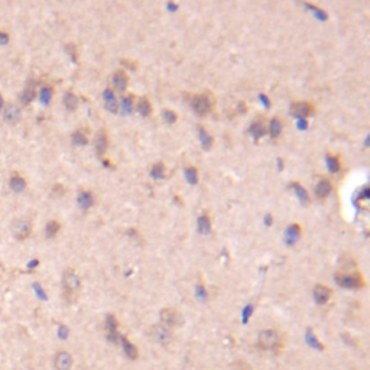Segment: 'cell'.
Listing matches in <instances>:
<instances>
[{"mask_svg": "<svg viewBox=\"0 0 370 370\" xmlns=\"http://www.w3.org/2000/svg\"><path fill=\"white\" fill-rule=\"evenodd\" d=\"M80 291H81V279H80L78 273L72 268H67L62 273L64 300L68 304H74L80 297Z\"/></svg>", "mask_w": 370, "mask_h": 370, "instance_id": "cell-1", "label": "cell"}, {"mask_svg": "<svg viewBox=\"0 0 370 370\" xmlns=\"http://www.w3.org/2000/svg\"><path fill=\"white\" fill-rule=\"evenodd\" d=\"M282 344V340H281V336L276 330L273 328H266V330H262L259 333V337H257V346L260 350L263 352H272V353H278L279 352V347Z\"/></svg>", "mask_w": 370, "mask_h": 370, "instance_id": "cell-2", "label": "cell"}, {"mask_svg": "<svg viewBox=\"0 0 370 370\" xmlns=\"http://www.w3.org/2000/svg\"><path fill=\"white\" fill-rule=\"evenodd\" d=\"M336 282L341 288H349V289H360L366 285L362 273L359 272H352V270H341L337 272L334 276Z\"/></svg>", "mask_w": 370, "mask_h": 370, "instance_id": "cell-3", "label": "cell"}, {"mask_svg": "<svg viewBox=\"0 0 370 370\" xmlns=\"http://www.w3.org/2000/svg\"><path fill=\"white\" fill-rule=\"evenodd\" d=\"M10 232L17 240H26L32 235V221L29 219H16L10 224Z\"/></svg>", "mask_w": 370, "mask_h": 370, "instance_id": "cell-4", "label": "cell"}, {"mask_svg": "<svg viewBox=\"0 0 370 370\" xmlns=\"http://www.w3.org/2000/svg\"><path fill=\"white\" fill-rule=\"evenodd\" d=\"M213 104H214V100H213L211 94H208V93L197 94L191 100V106H192L194 112L198 115H207L213 109Z\"/></svg>", "mask_w": 370, "mask_h": 370, "instance_id": "cell-5", "label": "cell"}, {"mask_svg": "<svg viewBox=\"0 0 370 370\" xmlns=\"http://www.w3.org/2000/svg\"><path fill=\"white\" fill-rule=\"evenodd\" d=\"M149 334L153 341H156L161 346H168L172 341V331L164 324H155L149 330Z\"/></svg>", "mask_w": 370, "mask_h": 370, "instance_id": "cell-6", "label": "cell"}, {"mask_svg": "<svg viewBox=\"0 0 370 370\" xmlns=\"http://www.w3.org/2000/svg\"><path fill=\"white\" fill-rule=\"evenodd\" d=\"M184 322L183 314L175 309V308H164L161 311V324L167 325L168 328H174V327H181Z\"/></svg>", "mask_w": 370, "mask_h": 370, "instance_id": "cell-7", "label": "cell"}, {"mask_svg": "<svg viewBox=\"0 0 370 370\" xmlns=\"http://www.w3.org/2000/svg\"><path fill=\"white\" fill-rule=\"evenodd\" d=\"M20 107L17 106L16 103L13 101H7L4 103V107H3V120L7 123V124H16L17 122L20 120Z\"/></svg>", "mask_w": 370, "mask_h": 370, "instance_id": "cell-8", "label": "cell"}, {"mask_svg": "<svg viewBox=\"0 0 370 370\" xmlns=\"http://www.w3.org/2000/svg\"><path fill=\"white\" fill-rule=\"evenodd\" d=\"M312 106L307 101H297L291 106V115L298 120H305L309 115H312Z\"/></svg>", "mask_w": 370, "mask_h": 370, "instance_id": "cell-9", "label": "cell"}, {"mask_svg": "<svg viewBox=\"0 0 370 370\" xmlns=\"http://www.w3.org/2000/svg\"><path fill=\"white\" fill-rule=\"evenodd\" d=\"M72 356L65 352V350H60L54 356V368L55 370H69L72 368Z\"/></svg>", "mask_w": 370, "mask_h": 370, "instance_id": "cell-10", "label": "cell"}, {"mask_svg": "<svg viewBox=\"0 0 370 370\" xmlns=\"http://www.w3.org/2000/svg\"><path fill=\"white\" fill-rule=\"evenodd\" d=\"M331 295H333V292L328 286L321 285V284L314 286V300L318 305H325L331 300Z\"/></svg>", "mask_w": 370, "mask_h": 370, "instance_id": "cell-11", "label": "cell"}, {"mask_svg": "<svg viewBox=\"0 0 370 370\" xmlns=\"http://www.w3.org/2000/svg\"><path fill=\"white\" fill-rule=\"evenodd\" d=\"M26 185H28L26 184V180L20 174H17V172H12L10 174V177H9V188L13 192H16V194L23 192L26 189Z\"/></svg>", "mask_w": 370, "mask_h": 370, "instance_id": "cell-12", "label": "cell"}, {"mask_svg": "<svg viewBox=\"0 0 370 370\" xmlns=\"http://www.w3.org/2000/svg\"><path fill=\"white\" fill-rule=\"evenodd\" d=\"M301 233H303V230H301V227H300L298 224H291L285 232L286 243H288L289 246L295 245V243L301 239Z\"/></svg>", "mask_w": 370, "mask_h": 370, "instance_id": "cell-13", "label": "cell"}, {"mask_svg": "<svg viewBox=\"0 0 370 370\" xmlns=\"http://www.w3.org/2000/svg\"><path fill=\"white\" fill-rule=\"evenodd\" d=\"M103 99H104V104H106V109L112 113H118L119 110V103L116 96L113 94V91L110 88H106L104 93H103Z\"/></svg>", "mask_w": 370, "mask_h": 370, "instance_id": "cell-14", "label": "cell"}, {"mask_svg": "<svg viewBox=\"0 0 370 370\" xmlns=\"http://www.w3.org/2000/svg\"><path fill=\"white\" fill-rule=\"evenodd\" d=\"M112 81H113V85L118 91H123L127 87L129 78H127V74L124 71H116L112 77Z\"/></svg>", "mask_w": 370, "mask_h": 370, "instance_id": "cell-15", "label": "cell"}, {"mask_svg": "<svg viewBox=\"0 0 370 370\" xmlns=\"http://www.w3.org/2000/svg\"><path fill=\"white\" fill-rule=\"evenodd\" d=\"M94 146H96V151H97V155L100 156L103 153H106L107 148H109V140H107V133L104 130H100L97 136H96V142H94Z\"/></svg>", "mask_w": 370, "mask_h": 370, "instance_id": "cell-16", "label": "cell"}, {"mask_svg": "<svg viewBox=\"0 0 370 370\" xmlns=\"http://www.w3.org/2000/svg\"><path fill=\"white\" fill-rule=\"evenodd\" d=\"M77 200H78L80 208L84 210V211H87L88 208H91V205L94 204V197H93V194L90 191H80Z\"/></svg>", "mask_w": 370, "mask_h": 370, "instance_id": "cell-17", "label": "cell"}, {"mask_svg": "<svg viewBox=\"0 0 370 370\" xmlns=\"http://www.w3.org/2000/svg\"><path fill=\"white\" fill-rule=\"evenodd\" d=\"M35 99H36V90H35V87H31V85H28V87L19 94V101H20L22 106H28V104L32 103Z\"/></svg>", "mask_w": 370, "mask_h": 370, "instance_id": "cell-18", "label": "cell"}, {"mask_svg": "<svg viewBox=\"0 0 370 370\" xmlns=\"http://www.w3.org/2000/svg\"><path fill=\"white\" fill-rule=\"evenodd\" d=\"M250 135L253 136V139L254 140H257V139H260L262 136H265L268 133V127L265 126V123L262 122V120H259V122H254L252 126H250Z\"/></svg>", "mask_w": 370, "mask_h": 370, "instance_id": "cell-19", "label": "cell"}, {"mask_svg": "<svg viewBox=\"0 0 370 370\" xmlns=\"http://www.w3.org/2000/svg\"><path fill=\"white\" fill-rule=\"evenodd\" d=\"M331 189H333V186H331V183L328 180H321L315 186V195L318 198H325L331 192Z\"/></svg>", "mask_w": 370, "mask_h": 370, "instance_id": "cell-20", "label": "cell"}, {"mask_svg": "<svg viewBox=\"0 0 370 370\" xmlns=\"http://www.w3.org/2000/svg\"><path fill=\"white\" fill-rule=\"evenodd\" d=\"M71 140H72V143L77 145V146H85V145L88 143V135H87L85 130L78 129V130H75V132L72 133Z\"/></svg>", "mask_w": 370, "mask_h": 370, "instance_id": "cell-21", "label": "cell"}, {"mask_svg": "<svg viewBox=\"0 0 370 370\" xmlns=\"http://www.w3.org/2000/svg\"><path fill=\"white\" fill-rule=\"evenodd\" d=\"M61 230V224L57 220H50L45 226V236L47 239H54L55 236L60 233Z\"/></svg>", "mask_w": 370, "mask_h": 370, "instance_id": "cell-22", "label": "cell"}, {"mask_svg": "<svg viewBox=\"0 0 370 370\" xmlns=\"http://www.w3.org/2000/svg\"><path fill=\"white\" fill-rule=\"evenodd\" d=\"M54 97V88L51 85H42L41 91H39V100L44 106H48Z\"/></svg>", "mask_w": 370, "mask_h": 370, "instance_id": "cell-23", "label": "cell"}, {"mask_svg": "<svg viewBox=\"0 0 370 370\" xmlns=\"http://www.w3.org/2000/svg\"><path fill=\"white\" fill-rule=\"evenodd\" d=\"M64 106H65V109L69 110V112H72V110H75L77 109V106H78V97L74 94V93H71V91H67L65 94H64Z\"/></svg>", "mask_w": 370, "mask_h": 370, "instance_id": "cell-24", "label": "cell"}, {"mask_svg": "<svg viewBox=\"0 0 370 370\" xmlns=\"http://www.w3.org/2000/svg\"><path fill=\"white\" fill-rule=\"evenodd\" d=\"M198 136H200V142L202 145L204 151H210V148L213 146V136L207 133L202 127H198Z\"/></svg>", "mask_w": 370, "mask_h": 370, "instance_id": "cell-25", "label": "cell"}, {"mask_svg": "<svg viewBox=\"0 0 370 370\" xmlns=\"http://www.w3.org/2000/svg\"><path fill=\"white\" fill-rule=\"evenodd\" d=\"M198 232L201 235H208L211 232V221H210V217L207 214H202L201 217L198 219Z\"/></svg>", "mask_w": 370, "mask_h": 370, "instance_id": "cell-26", "label": "cell"}, {"mask_svg": "<svg viewBox=\"0 0 370 370\" xmlns=\"http://www.w3.org/2000/svg\"><path fill=\"white\" fill-rule=\"evenodd\" d=\"M122 343H123V347H124V352H126V354L130 357V359H136L137 357V354H139V352H137V349H136V346H133L126 337H122Z\"/></svg>", "mask_w": 370, "mask_h": 370, "instance_id": "cell-27", "label": "cell"}, {"mask_svg": "<svg viewBox=\"0 0 370 370\" xmlns=\"http://www.w3.org/2000/svg\"><path fill=\"white\" fill-rule=\"evenodd\" d=\"M292 188H294L297 197L300 198V201L303 202V204H308V202H309V197H308V192L305 191V188H303L298 183H294V184H292Z\"/></svg>", "mask_w": 370, "mask_h": 370, "instance_id": "cell-28", "label": "cell"}, {"mask_svg": "<svg viewBox=\"0 0 370 370\" xmlns=\"http://www.w3.org/2000/svg\"><path fill=\"white\" fill-rule=\"evenodd\" d=\"M268 130H269V133L272 137H278V136L281 135V132H282V123H281V120L276 118L272 119Z\"/></svg>", "mask_w": 370, "mask_h": 370, "instance_id": "cell-29", "label": "cell"}, {"mask_svg": "<svg viewBox=\"0 0 370 370\" xmlns=\"http://www.w3.org/2000/svg\"><path fill=\"white\" fill-rule=\"evenodd\" d=\"M137 112L142 115V116H149L152 112V106L151 103L148 99H142V100L139 101V106H137Z\"/></svg>", "mask_w": 370, "mask_h": 370, "instance_id": "cell-30", "label": "cell"}, {"mask_svg": "<svg viewBox=\"0 0 370 370\" xmlns=\"http://www.w3.org/2000/svg\"><path fill=\"white\" fill-rule=\"evenodd\" d=\"M185 178H186V181L191 185L197 184L198 183V172H197V169L192 168V167L185 169Z\"/></svg>", "mask_w": 370, "mask_h": 370, "instance_id": "cell-31", "label": "cell"}, {"mask_svg": "<svg viewBox=\"0 0 370 370\" xmlns=\"http://www.w3.org/2000/svg\"><path fill=\"white\" fill-rule=\"evenodd\" d=\"M151 174L153 178H156V180H162V178L165 177V167H164V164H162V162L155 164V165H153V168H152Z\"/></svg>", "mask_w": 370, "mask_h": 370, "instance_id": "cell-32", "label": "cell"}, {"mask_svg": "<svg viewBox=\"0 0 370 370\" xmlns=\"http://www.w3.org/2000/svg\"><path fill=\"white\" fill-rule=\"evenodd\" d=\"M327 165H328V169L331 172H338L341 165H340V161L337 156H331V155H327Z\"/></svg>", "mask_w": 370, "mask_h": 370, "instance_id": "cell-33", "label": "cell"}, {"mask_svg": "<svg viewBox=\"0 0 370 370\" xmlns=\"http://www.w3.org/2000/svg\"><path fill=\"white\" fill-rule=\"evenodd\" d=\"M132 103H133V97L132 96H127L122 100V106L124 109V113H130L132 112Z\"/></svg>", "mask_w": 370, "mask_h": 370, "instance_id": "cell-34", "label": "cell"}, {"mask_svg": "<svg viewBox=\"0 0 370 370\" xmlns=\"http://www.w3.org/2000/svg\"><path fill=\"white\" fill-rule=\"evenodd\" d=\"M65 50H67V52L69 54V57L72 58V61L75 62V61H77V48H75V45H74V44H68Z\"/></svg>", "mask_w": 370, "mask_h": 370, "instance_id": "cell-35", "label": "cell"}, {"mask_svg": "<svg viewBox=\"0 0 370 370\" xmlns=\"http://www.w3.org/2000/svg\"><path fill=\"white\" fill-rule=\"evenodd\" d=\"M164 119H165L168 123H174V122L177 120V115H175L174 112H171V110H165V112H164Z\"/></svg>", "mask_w": 370, "mask_h": 370, "instance_id": "cell-36", "label": "cell"}, {"mask_svg": "<svg viewBox=\"0 0 370 370\" xmlns=\"http://www.w3.org/2000/svg\"><path fill=\"white\" fill-rule=\"evenodd\" d=\"M9 41H10V36L7 32H3V31H0V45H6V44H9Z\"/></svg>", "mask_w": 370, "mask_h": 370, "instance_id": "cell-37", "label": "cell"}, {"mask_svg": "<svg viewBox=\"0 0 370 370\" xmlns=\"http://www.w3.org/2000/svg\"><path fill=\"white\" fill-rule=\"evenodd\" d=\"M307 126H308V124H307V120H300V122H298V127H300V129H305Z\"/></svg>", "mask_w": 370, "mask_h": 370, "instance_id": "cell-38", "label": "cell"}, {"mask_svg": "<svg viewBox=\"0 0 370 370\" xmlns=\"http://www.w3.org/2000/svg\"><path fill=\"white\" fill-rule=\"evenodd\" d=\"M260 100L263 101V104H265V106H266V107H269V104H270L269 100H268V99H266V97H265V96H263V94H262V96H260Z\"/></svg>", "mask_w": 370, "mask_h": 370, "instance_id": "cell-39", "label": "cell"}, {"mask_svg": "<svg viewBox=\"0 0 370 370\" xmlns=\"http://www.w3.org/2000/svg\"><path fill=\"white\" fill-rule=\"evenodd\" d=\"M3 107H4V101H3L1 93H0V110H3Z\"/></svg>", "mask_w": 370, "mask_h": 370, "instance_id": "cell-40", "label": "cell"}, {"mask_svg": "<svg viewBox=\"0 0 370 370\" xmlns=\"http://www.w3.org/2000/svg\"><path fill=\"white\" fill-rule=\"evenodd\" d=\"M266 224H270V217H266Z\"/></svg>", "mask_w": 370, "mask_h": 370, "instance_id": "cell-41", "label": "cell"}]
</instances>
